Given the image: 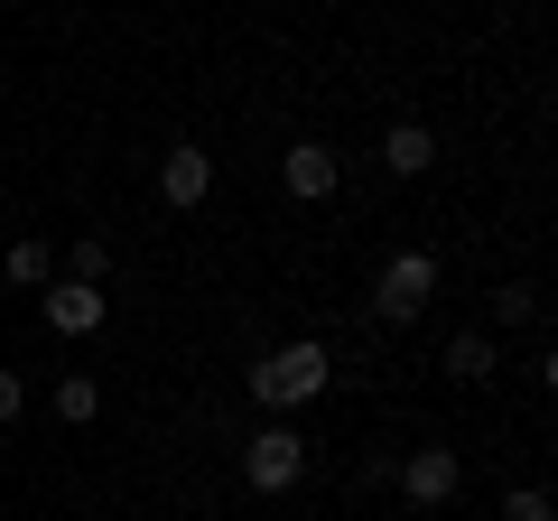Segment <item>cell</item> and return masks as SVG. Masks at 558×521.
<instances>
[{
    "label": "cell",
    "instance_id": "cell-1",
    "mask_svg": "<svg viewBox=\"0 0 558 521\" xmlns=\"http://www.w3.org/2000/svg\"><path fill=\"white\" fill-rule=\"evenodd\" d=\"M326 381H336V363H326V344H279V354H260L252 363V401L270 410V420H289V410H307L326 391Z\"/></svg>",
    "mask_w": 558,
    "mask_h": 521
},
{
    "label": "cell",
    "instance_id": "cell-2",
    "mask_svg": "<svg viewBox=\"0 0 558 521\" xmlns=\"http://www.w3.org/2000/svg\"><path fill=\"white\" fill-rule=\"evenodd\" d=\"M428 299H438V252H391L381 260V280H373V317L381 326H418Z\"/></svg>",
    "mask_w": 558,
    "mask_h": 521
},
{
    "label": "cell",
    "instance_id": "cell-3",
    "mask_svg": "<svg viewBox=\"0 0 558 521\" xmlns=\"http://www.w3.org/2000/svg\"><path fill=\"white\" fill-rule=\"evenodd\" d=\"M299 475H307V438L289 420H270L252 447H242V484H252V494H289Z\"/></svg>",
    "mask_w": 558,
    "mask_h": 521
},
{
    "label": "cell",
    "instance_id": "cell-4",
    "mask_svg": "<svg viewBox=\"0 0 558 521\" xmlns=\"http://www.w3.org/2000/svg\"><path fill=\"white\" fill-rule=\"evenodd\" d=\"M391 484H400L410 502H428V512H438V502H457L465 465H457V447H410V457L391 465Z\"/></svg>",
    "mask_w": 558,
    "mask_h": 521
},
{
    "label": "cell",
    "instance_id": "cell-5",
    "mask_svg": "<svg viewBox=\"0 0 558 521\" xmlns=\"http://www.w3.org/2000/svg\"><path fill=\"white\" fill-rule=\"evenodd\" d=\"M336 178H344V159L326 141H289V149H279V186H289L299 205H326V196H336Z\"/></svg>",
    "mask_w": 558,
    "mask_h": 521
},
{
    "label": "cell",
    "instance_id": "cell-6",
    "mask_svg": "<svg viewBox=\"0 0 558 521\" xmlns=\"http://www.w3.org/2000/svg\"><path fill=\"white\" fill-rule=\"evenodd\" d=\"M38 317L57 326V336H94V326L112 317V299H102L94 280H47V289H38Z\"/></svg>",
    "mask_w": 558,
    "mask_h": 521
},
{
    "label": "cell",
    "instance_id": "cell-7",
    "mask_svg": "<svg viewBox=\"0 0 558 521\" xmlns=\"http://www.w3.org/2000/svg\"><path fill=\"white\" fill-rule=\"evenodd\" d=\"M159 196L178 205V215H196V205L215 196V149H196V141H178V149H168V159H159Z\"/></svg>",
    "mask_w": 558,
    "mask_h": 521
},
{
    "label": "cell",
    "instance_id": "cell-8",
    "mask_svg": "<svg viewBox=\"0 0 558 521\" xmlns=\"http://www.w3.org/2000/svg\"><path fill=\"white\" fill-rule=\"evenodd\" d=\"M381 168H391V178H428V168H438V131H428V121H391V131H381Z\"/></svg>",
    "mask_w": 558,
    "mask_h": 521
},
{
    "label": "cell",
    "instance_id": "cell-9",
    "mask_svg": "<svg viewBox=\"0 0 558 521\" xmlns=\"http://www.w3.org/2000/svg\"><path fill=\"white\" fill-rule=\"evenodd\" d=\"M502 373V344L484 336V326H465V336H447V381H494Z\"/></svg>",
    "mask_w": 558,
    "mask_h": 521
},
{
    "label": "cell",
    "instance_id": "cell-10",
    "mask_svg": "<svg viewBox=\"0 0 558 521\" xmlns=\"http://www.w3.org/2000/svg\"><path fill=\"white\" fill-rule=\"evenodd\" d=\"M0 280H10V289H47V280H57V242H38V233H28V242H10Z\"/></svg>",
    "mask_w": 558,
    "mask_h": 521
},
{
    "label": "cell",
    "instance_id": "cell-11",
    "mask_svg": "<svg viewBox=\"0 0 558 521\" xmlns=\"http://www.w3.org/2000/svg\"><path fill=\"white\" fill-rule=\"evenodd\" d=\"M94 410H102V381H94V373H57V420L84 428Z\"/></svg>",
    "mask_w": 558,
    "mask_h": 521
},
{
    "label": "cell",
    "instance_id": "cell-12",
    "mask_svg": "<svg viewBox=\"0 0 558 521\" xmlns=\"http://www.w3.org/2000/svg\"><path fill=\"white\" fill-rule=\"evenodd\" d=\"M494 317H502V326H539V289H531V280H512V289L494 299Z\"/></svg>",
    "mask_w": 558,
    "mask_h": 521
},
{
    "label": "cell",
    "instance_id": "cell-13",
    "mask_svg": "<svg viewBox=\"0 0 558 521\" xmlns=\"http://www.w3.org/2000/svg\"><path fill=\"white\" fill-rule=\"evenodd\" d=\"M502 521H558V512H549L539 484H512V494H502Z\"/></svg>",
    "mask_w": 558,
    "mask_h": 521
},
{
    "label": "cell",
    "instance_id": "cell-14",
    "mask_svg": "<svg viewBox=\"0 0 558 521\" xmlns=\"http://www.w3.org/2000/svg\"><path fill=\"white\" fill-rule=\"evenodd\" d=\"M102 270H112V242L84 233V242H75V280H94V289H102Z\"/></svg>",
    "mask_w": 558,
    "mask_h": 521
},
{
    "label": "cell",
    "instance_id": "cell-15",
    "mask_svg": "<svg viewBox=\"0 0 558 521\" xmlns=\"http://www.w3.org/2000/svg\"><path fill=\"white\" fill-rule=\"evenodd\" d=\"M20 410H28V381H20V373H0V428L20 420Z\"/></svg>",
    "mask_w": 558,
    "mask_h": 521
},
{
    "label": "cell",
    "instance_id": "cell-16",
    "mask_svg": "<svg viewBox=\"0 0 558 521\" xmlns=\"http://www.w3.org/2000/svg\"><path fill=\"white\" fill-rule=\"evenodd\" d=\"M75 521H102V512H75Z\"/></svg>",
    "mask_w": 558,
    "mask_h": 521
}]
</instances>
